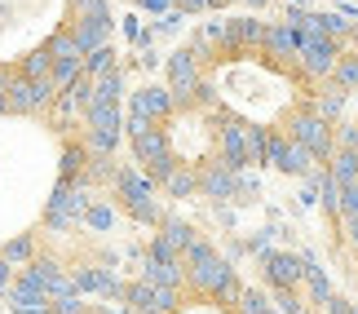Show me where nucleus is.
<instances>
[{"label":"nucleus","instance_id":"obj_4","mask_svg":"<svg viewBox=\"0 0 358 314\" xmlns=\"http://www.w3.org/2000/svg\"><path fill=\"white\" fill-rule=\"evenodd\" d=\"M120 314H279L213 243L195 230L169 226L150 243L146 266L124 288Z\"/></svg>","mask_w":358,"mask_h":314},{"label":"nucleus","instance_id":"obj_7","mask_svg":"<svg viewBox=\"0 0 358 314\" xmlns=\"http://www.w3.org/2000/svg\"><path fill=\"white\" fill-rule=\"evenodd\" d=\"M350 5H358V0H350Z\"/></svg>","mask_w":358,"mask_h":314},{"label":"nucleus","instance_id":"obj_3","mask_svg":"<svg viewBox=\"0 0 358 314\" xmlns=\"http://www.w3.org/2000/svg\"><path fill=\"white\" fill-rule=\"evenodd\" d=\"M111 0H0V106L76 102L111 53Z\"/></svg>","mask_w":358,"mask_h":314},{"label":"nucleus","instance_id":"obj_6","mask_svg":"<svg viewBox=\"0 0 358 314\" xmlns=\"http://www.w3.org/2000/svg\"><path fill=\"white\" fill-rule=\"evenodd\" d=\"M142 13H164V18H213V13H235V9H257L266 0H111Z\"/></svg>","mask_w":358,"mask_h":314},{"label":"nucleus","instance_id":"obj_5","mask_svg":"<svg viewBox=\"0 0 358 314\" xmlns=\"http://www.w3.org/2000/svg\"><path fill=\"white\" fill-rule=\"evenodd\" d=\"M323 169H327V226H332L336 257L358 297V115L350 124H341Z\"/></svg>","mask_w":358,"mask_h":314},{"label":"nucleus","instance_id":"obj_1","mask_svg":"<svg viewBox=\"0 0 358 314\" xmlns=\"http://www.w3.org/2000/svg\"><path fill=\"white\" fill-rule=\"evenodd\" d=\"M358 89V40L336 18L213 13L124 106V142L169 199L327 164Z\"/></svg>","mask_w":358,"mask_h":314},{"label":"nucleus","instance_id":"obj_2","mask_svg":"<svg viewBox=\"0 0 358 314\" xmlns=\"http://www.w3.org/2000/svg\"><path fill=\"white\" fill-rule=\"evenodd\" d=\"M76 102L49 111L0 106V292L71 208L80 159L98 155V133L85 129Z\"/></svg>","mask_w":358,"mask_h":314}]
</instances>
